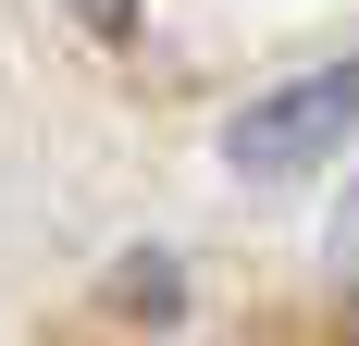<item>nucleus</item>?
<instances>
[{"label":"nucleus","instance_id":"3","mask_svg":"<svg viewBox=\"0 0 359 346\" xmlns=\"http://www.w3.org/2000/svg\"><path fill=\"white\" fill-rule=\"evenodd\" d=\"M334 272H347V297H359V186H347V210H334Z\"/></svg>","mask_w":359,"mask_h":346},{"label":"nucleus","instance_id":"1","mask_svg":"<svg viewBox=\"0 0 359 346\" xmlns=\"http://www.w3.org/2000/svg\"><path fill=\"white\" fill-rule=\"evenodd\" d=\"M359 137V62H310L297 87H260L236 124H223V161L248 173V186H285V173L334 161Z\"/></svg>","mask_w":359,"mask_h":346},{"label":"nucleus","instance_id":"2","mask_svg":"<svg viewBox=\"0 0 359 346\" xmlns=\"http://www.w3.org/2000/svg\"><path fill=\"white\" fill-rule=\"evenodd\" d=\"M62 13H74L87 37H137V0H62Z\"/></svg>","mask_w":359,"mask_h":346}]
</instances>
